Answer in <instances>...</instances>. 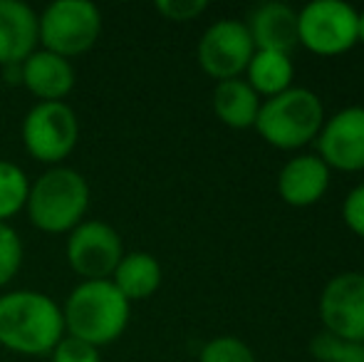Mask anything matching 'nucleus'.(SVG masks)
Masks as SVG:
<instances>
[{
    "label": "nucleus",
    "mask_w": 364,
    "mask_h": 362,
    "mask_svg": "<svg viewBox=\"0 0 364 362\" xmlns=\"http://www.w3.org/2000/svg\"><path fill=\"white\" fill-rule=\"evenodd\" d=\"M320 320L325 333L364 343V273L347 271L327 280L320 293Z\"/></svg>",
    "instance_id": "nucleus-10"
},
{
    "label": "nucleus",
    "mask_w": 364,
    "mask_h": 362,
    "mask_svg": "<svg viewBox=\"0 0 364 362\" xmlns=\"http://www.w3.org/2000/svg\"><path fill=\"white\" fill-rule=\"evenodd\" d=\"M357 15L342 0H312L297 13V40L320 58L345 55L357 45Z\"/></svg>",
    "instance_id": "nucleus-7"
},
{
    "label": "nucleus",
    "mask_w": 364,
    "mask_h": 362,
    "mask_svg": "<svg viewBox=\"0 0 364 362\" xmlns=\"http://www.w3.org/2000/svg\"><path fill=\"white\" fill-rule=\"evenodd\" d=\"M65 338L58 300L40 290H10L0 295V345L25 358H43Z\"/></svg>",
    "instance_id": "nucleus-1"
},
{
    "label": "nucleus",
    "mask_w": 364,
    "mask_h": 362,
    "mask_svg": "<svg viewBox=\"0 0 364 362\" xmlns=\"http://www.w3.org/2000/svg\"><path fill=\"white\" fill-rule=\"evenodd\" d=\"M292 78H295V68H292L290 55L283 53H268V50H255L250 58L248 68H245V82L258 97L280 95V92L292 87Z\"/></svg>",
    "instance_id": "nucleus-18"
},
{
    "label": "nucleus",
    "mask_w": 364,
    "mask_h": 362,
    "mask_svg": "<svg viewBox=\"0 0 364 362\" xmlns=\"http://www.w3.org/2000/svg\"><path fill=\"white\" fill-rule=\"evenodd\" d=\"M310 353L317 362H364V343H350L322 330L312 338Z\"/></svg>",
    "instance_id": "nucleus-20"
},
{
    "label": "nucleus",
    "mask_w": 364,
    "mask_h": 362,
    "mask_svg": "<svg viewBox=\"0 0 364 362\" xmlns=\"http://www.w3.org/2000/svg\"><path fill=\"white\" fill-rule=\"evenodd\" d=\"M213 112L225 127L230 129H250L255 127L260 112V97L250 90L245 80H225L213 90Z\"/></svg>",
    "instance_id": "nucleus-17"
},
{
    "label": "nucleus",
    "mask_w": 364,
    "mask_h": 362,
    "mask_svg": "<svg viewBox=\"0 0 364 362\" xmlns=\"http://www.w3.org/2000/svg\"><path fill=\"white\" fill-rule=\"evenodd\" d=\"M40 45L70 60L95 48L102 35V13L92 0H55L38 15Z\"/></svg>",
    "instance_id": "nucleus-5"
},
{
    "label": "nucleus",
    "mask_w": 364,
    "mask_h": 362,
    "mask_svg": "<svg viewBox=\"0 0 364 362\" xmlns=\"http://www.w3.org/2000/svg\"><path fill=\"white\" fill-rule=\"evenodd\" d=\"M23 266V241L10 223H0V290L18 275Z\"/></svg>",
    "instance_id": "nucleus-22"
},
{
    "label": "nucleus",
    "mask_w": 364,
    "mask_h": 362,
    "mask_svg": "<svg viewBox=\"0 0 364 362\" xmlns=\"http://www.w3.org/2000/svg\"><path fill=\"white\" fill-rule=\"evenodd\" d=\"M20 85L40 102H65L75 87V68L70 60L40 48L20 65Z\"/></svg>",
    "instance_id": "nucleus-13"
},
{
    "label": "nucleus",
    "mask_w": 364,
    "mask_h": 362,
    "mask_svg": "<svg viewBox=\"0 0 364 362\" xmlns=\"http://www.w3.org/2000/svg\"><path fill=\"white\" fill-rule=\"evenodd\" d=\"M80 139V119L68 102H38L23 119V144L40 164L60 166Z\"/></svg>",
    "instance_id": "nucleus-6"
},
{
    "label": "nucleus",
    "mask_w": 364,
    "mask_h": 362,
    "mask_svg": "<svg viewBox=\"0 0 364 362\" xmlns=\"http://www.w3.org/2000/svg\"><path fill=\"white\" fill-rule=\"evenodd\" d=\"M245 28H248L255 50L290 55L295 48H300L297 10H292L285 3H278V0H270V3H263L250 10Z\"/></svg>",
    "instance_id": "nucleus-15"
},
{
    "label": "nucleus",
    "mask_w": 364,
    "mask_h": 362,
    "mask_svg": "<svg viewBox=\"0 0 364 362\" xmlns=\"http://www.w3.org/2000/svg\"><path fill=\"white\" fill-rule=\"evenodd\" d=\"M253 53L255 45L243 20L223 18L208 25L206 33L201 35L196 58L208 78L225 82V80H235L245 73Z\"/></svg>",
    "instance_id": "nucleus-9"
},
{
    "label": "nucleus",
    "mask_w": 364,
    "mask_h": 362,
    "mask_svg": "<svg viewBox=\"0 0 364 362\" xmlns=\"http://www.w3.org/2000/svg\"><path fill=\"white\" fill-rule=\"evenodd\" d=\"M342 221L355 236L364 238V183L355 186L342 201Z\"/></svg>",
    "instance_id": "nucleus-25"
},
{
    "label": "nucleus",
    "mask_w": 364,
    "mask_h": 362,
    "mask_svg": "<svg viewBox=\"0 0 364 362\" xmlns=\"http://www.w3.org/2000/svg\"><path fill=\"white\" fill-rule=\"evenodd\" d=\"M132 303L112 280H80L63 305L65 335L105 348L124 335Z\"/></svg>",
    "instance_id": "nucleus-2"
},
{
    "label": "nucleus",
    "mask_w": 364,
    "mask_h": 362,
    "mask_svg": "<svg viewBox=\"0 0 364 362\" xmlns=\"http://www.w3.org/2000/svg\"><path fill=\"white\" fill-rule=\"evenodd\" d=\"M208 8L206 0H159L156 10L171 23H188L203 15Z\"/></svg>",
    "instance_id": "nucleus-24"
},
{
    "label": "nucleus",
    "mask_w": 364,
    "mask_h": 362,
    "mask_svg": "<svg viewBox=\"0 0 364 362\" xmlns=\"http://www.w3.org/2000/svg\"><path fill=\"white\" fill-rule=\"evenodd\" d=\"M68 263L82 280H109L124 258V243L114 226L105 221H82L68 236Z\"/></svg>",
    "instance_id": "nucleus-8"
},
{
    "label": "nucleus",
    "mask_w": 364,
    "mask_h": 362,
    "mask_svg": "<svg viewBox=\"0 0 364 362\" xmlns=\"http://www.w3.org/2000/svg\"><path fill=\"white\" fill-rule=\"evenodd\" d=\"M50 362H102V358H100V348L65 335L55 345L53 353H50Z\"/></svg>",
    "instance_id": "nucleus-23"
},
{
    "label": "nucleus",
    "mask_w": 364,
    "mask_h": 362,
    "mask_svg": "<svg viewBox=\"0 0 364 362\" xmlns=\"http://www.w3.org/2000/svg\"><path fill=\"white\" fill-rule=\"evenodd\" d=\"M325 124V107L312 90L290 87L260 102L255 132L270 147L283 151L300 149L317 139Z\"/></svg>",
    "instance_id": "nucleus-4"
},
{
    "label": "nucleus",
    "mask_w": 364,
    "mask_h": 362,
    "mask_svg": "<svg viewBox=\"0 0 364 362\" xmlns=\"http://www.w3.org/2000/svg\"><path fill=\"white\" fill-rule=\"evenodd\" d=\"M90 183L73 166H50L30 183L25 211L38 231L70 233L85 221Z\"/></svg>",
    "instance_id": "nucleus-3"
},
{
    "label": "nucleus",
    "mask_w": 364,
    "mask_h": 362,
    "mask_svg": "<svg viewBox=\"0 0 364 362\" xmlns=\"http://www.w3.org/2000/svg\"><path fill=\"white\" fill-rule=\"evenodd\" d=\"M330 188V169L317 154H297L278 174V193L288 206H315Z\"/></svg>",
    "instance_id": "nucleus-14"
},
{
    "label": "nucleus",
    "mask_w": 364,
    "mask_h": 362,
    "mask_svg": "<svg viewBox=\"0 0 364 362\" xmlns=\"http://www.w3.org/2000/svg\"><path fill=\"white\" fill-rule=\"evenodd\" d=\"M317 156L327 169L364 171V107H345L325 119L317 134Z\"/></svg>",
    "instance_id": "nucleus-11"
},
{
    "label": "nucleus",
    "mask_w": 364,
    "mask_h": 362,
    "mask_svg": "<svg viewBox=\"0 0 364 362\" xmlns=\"http://www.w3.org/2000/svg\"><path fill=\"white\" fill-rule=\"evenodd\" d=\"M28 174L13 161L0 159V223H8V218L23 211L25 201H28Z\"/></svg>",
    "instance_id": "nucleus-19"
},
{
    "label": "nucleus",
    "mask_w": 364,
    "mask_h": 362,
    "mask_svg": "<svg viewBox=\"0 0 364 362\" xmlns=\"http://www.w3.org/2000/svg\"><path fill=\"white\" fill-rule=\"evenodd\" d=\"M198 362H258L248 343L235 335H218L201 348Z\"/></svg>",
    "instance_id": "nucleus-21"
},
{
    "label": "nucleus",
    "mask_w": 364,
    "mask_h": 362,
    "mask_svg": "<svg viewBox=\"0 0 364 362\" xmlns=\"http://www.w3.org/2000/svg\"><path fill=\"white\" fill-rule=\"evenodd\" d=\"M161 263L146 251H132L124 253V258L119 261V266L112 273V283L117 285L122 295L129 303L134 300H146L161 288Z\"/></svg>",
    "instance_id": "nucleus-16"
},
{
    "label": "nucleus",
    "mask_w": 364,
    "mask_h": 362,
    "mask_svg": "<svg viewBox=\"0 0 364 362\" xmlns=\"http://www.w3.org/2000/svg\"><path fill=\"white\" fill-rule=\"evenodd\" d=\"M357 45H364V10L357 15Z\"/></svg>",
    "instance_id": "nucleus-26"
},
{
    "label": "nucleus",
    "mask_w": 364,
    "mask_h": 362,
    "mask_svg": "<svg viewBox=\"0 0 364 362\" xmlns=\"http://www.w3.org/2000/svg\"><path fill=\"white\" fill-rule=\"evenodd\" d=\"M38 43V13L23 0H0V68L23 65Z\"/></svg>",
    "instance_id": "nucleus-12"
}]
</instances>
